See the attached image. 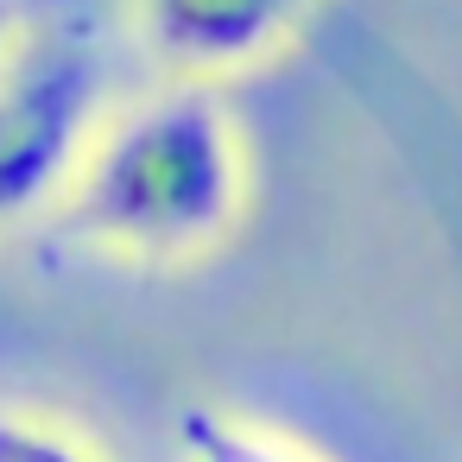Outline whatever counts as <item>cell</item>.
<instances>
[{
  "mask_svg": "<svg viewBox=\"0 0 462 462\" xmlns=\"http://www.w3.org/2000/svg\"><path fill=\"white\" fill-rule=\"evenodd\" d=\"M247 209V134L216 83H178L102 115L58 228L108 260H197L235 235Z\"/></svg>",
  "mask_w": 462,
  "mask_h": 462,
  "instance_id": "obj_1",
  "label": "cell"
},
{
  "mask_svg": "<svg viewBox=\"0 0 462 462\" xmlns=\"http://www.w3.org/2000/svg\"><path fill=\"white\" fill-rule=\"evenodd\" d=\"M108 115L102 58L77 32H32L0 64V228L58 209Z\"/></svg>",
  "mask_w": 462,
  "mask_h": 462,
  "instance_id": "obj_2",
  "label": "cell"
},
{
  "mask_svg": "<svg viewBox=\"0 0 462 462\" xmlns=\"http://www.w3.org/2000/svg\"><path fill=\"white\" fill-rule=\"evenodd\" d=\"M310 14L317 0H127V39L159 77L222 83L266 64Z\"/></svg>",
  "mask_w": 462,
  "mask_h": 462,
  "instance_id": "obj_3",
  "label": "cell"
},
{
  "mask_svg": "<svg viewBox=\"0 0 462 462\" xmlns=\"http://www.w3.org/2000/svg\"><path fill=\"white\" fill-rule=\"evenodd\" d=\"M178 456L184 462H323L298 437H285L247 411H228V405H184Z\"/></svg>",
  "mask_w": 462,
  "mask_h": 462,
  "instance_id": "obj_4",
  "label": "cell"
},
{
  "mask_svg": "<svg viewBox=\"0 0 462 462\" xmlns=\"http://www.w3.org/2000/svg\"><path fill=\"white\" fill-rule=\"evenodd\" d=\"M0 462H108V456L45 411L0 405Z\"/></svg>",
  "mask_w": 462,
  "mask_h": 462,
  "instance_id": "obj_5",
  "label": "cell"
},
{
  "mask_svg": "<svg viewBox=\"0 0 462 462\" xmlns=\"http://www.w3.org/2000/svg\"><path fill=\"white\" fill-rule=\"evenodd\" d=\"M14 45H20V26H14V7L0 0V64L14 58Z\"/></svg>",
  "mask_w": 462,
  "mask_h": 462,
  "instance_id": "obj_6",
  "label": "cell"
}]
</instances>
